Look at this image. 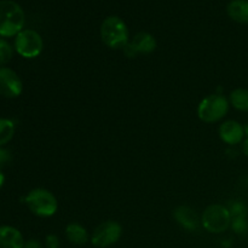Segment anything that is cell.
<instances>
[{
	"instance_id": "1",
	"label": "cell",
	"mask_w": 248,
	"mask_h": 248,
	"mask_svg": "<svg viewBox=\"0 0 248 248\" xmlns=\"http://www.w3.org/2000/svg\"><path fill=\"white\" fill-rule=\"evenodd\" d=\"M26 16L17 2L0 0V36L10 38L23 31Z\"/></svg>"
},
{
	"instance_id": "2",
	"label": "cell",
	"mask_w": 248,
	"mask_h": 248,
	"mask_svg": "<svg viewBox=\"0 0 248 248\" xmlns=\"http://www.w3.org/2000/svg\"><path fill=\"white\" fill-rule=\"evenodd\" d=\"M101 38L102 41L113 50H124L130 43L127 26L118 16H109L102 22Z\"/></svg>"
},
{
	"instance_id": "3",
	"label": "cell",
	"mask_w": 248,
	"mask_h": 248,
	"mask_svg": "<svg viewBox=\"0 0 248 248\" xmlns=\"http://www.w3.org/2000/svg\"><path fill=\"white\" fill-rule=\"evenodd\" d=\"M24 202L33 215L41 218L52 217L58 208L56 196L51 191L43 188H36L29 191L24 198Z\"/></svg>"
},
{
	"instance_id": "4",
	"label": "cell",
	"mask_w": 248,
	"mask_h": 248,
	"mask_svg": "<svg viewBox=\"0 0 248 248\" xmlns=\"http://www.w3.org/2000/svg\"><path fill=\"white\" fill-rule=\"evenodd\" d=\"M229 110V101L222 94H208L199 103L198 116L207 124L217 123L227 115Z\"/></svg>"
},
{
	"instance_id": "5",
	"label": "cell",
	"mask_w": 248,
	"mask_h": 248,
	"mask_svg": "<svg viewBox=\"0 0 248 248\" xmlns=\"http://www.w3.org/2000/svg\"><path fill=\"white\" fill-rule=\"evenodd\" d=\"M203 228L212 234H220L232 225L229 208L223 205H210L202 213Z\"/></svg>"
},
{
	"instance_id": "6",
	"label": "cell",
	"mask_w": 248,
	"mask_h": 248,
	"mask_svg": "<svg viewBox=\"0 0 248 248\" xmlns=\"http://www.w3.org/2000/svg\"><path fill=\"white\" fill-rule=\"evenodd\" d=\"M44 48L43 38L33 29H23L15 39V50L23 58H35Z\"/></svg>"
},
{
	"instance_id": "7",
	"label": "cell",
	"mask_w": 248,
	"mask_h": 248,
	"mask_svg": "<svg viewBox=\"0 0 248 248\" xmlns=\"http://www.w3.org/2000/svg\"><path fill=\"white\" fill-rule=\"evenodd\" d=\"M123 235V228L115 220L101 223L91 235V244L94 247L106 248L116 244Z\"/></svg>"
},
{
	"instance_id": "8",
	"label": "cell",
	"mask_w": 248,
	"mask_h": 248,
	"mask_svg": "<svg viewBox=\"0 0 248 248\" xmlns=\"http://www.w3.org/2000/svg\"><path fill=\"white\" fill-rule=\"evenodd\" d=\"M23 84L15 70L0 67V96L5 98H16L22 93Z\"/></svg>"
},
{
	"instance_id": "9",
	"label": "cell",
	"mask_w": 248,
	"mask_h": 248,
	"mask_svg": "<svg viewBox=\"0 0 248 248\" xmlns=\"http://www.w3.org/2000/svg\"><path fill=\"white\" fill-rule=\"evenodd\" d=\"M156 48V40L154 36L145 31L136 34L132 41L127 44L124 50L130 57H133L137 53H150Z\"/></svg>"
},
{
	"instance_id": "10",
	"label": "cell",
	"mask_w": 248,
	"mask_h": 248,
	"mask_svg": "<svg viewBox=\"0 0 248 248\" xmlns=\"http://www.w3.org/2000/svg\"><path fill=\"white\" fill-rule=\"evenodd\" d=\"M219 137L223 142L230 145H236L242 142L245 137V128L235 120H228L219 127Z\"/></svg>"
},
{
	"instance_id": "11",
	"label": "cell",
	"mask_w": 248,
	"mask_h": 248,
	"mask_svg": "<svg viewBox=\"0 0 248 248\" xmlns=\"http://www.w3.org/2000/svg\"><path fill=\"white\" fill-rule=\"evenodd\" d=\"M24 240L18 229L10 225L0 227V248H23Z\"/></svg>"
},
{
	"instance_id": "12",
	"label": "cell",
	"mask_w": 248,
	"mask_h": 248,
	"mask_svg": "<svg viewBox=\"0 0 248 248\" xmlns=\"http://www.w3.org/2000/svg\"><path fill=\"white\" fill-rule=\"evenodd\" d=\"M174 218L179 225L186 230H195L199 224V217L194 210L188 206H179L173 212Z\"/></svg>"
},
{
	"instance_id": "13",
	"label": "cell",
	"mask_w": 248,
	"mask_h": 248,
	"mask_svg": "<svg viewBox=\"0 0 248 248\" xmlns=\"http://www.w3.org/2000/svg\"><path fill=\"white\" fill-rule=\"evenodd\" d=\"M227 12L232 21L248 24V0H232L228 4Z\"/></svg>"
},
{
	"instance_id": "14",
	"label": "cell",
	"mask_w": 248,
	"mask_h": 248,
	"mask_svg": "<svg viewBox=\"0 0 248 248\" xmlns=\"http://www.w3.org/2000/svg\"><path fill=\"white\" fill-rule=\"evenodd\" d=\"M65 235L70 244L75 246H84L89 241V234L86 229L79 223H69L65 228Z\"/></svg>"
},
{
	"instance_id": "15",
	"label": "cell",
	"mask_w": 248,
	"mask_h": 248,
	"mask_svg": "<svg viewBox=\"0 0 248 248\" xmlns=\"http://www.w3.org/2000/svg\"><path fill=\"white\" fill-rule=\"evenodd\" d=\"M229 102L235 109L240 111H248V90L235 89L229 96Z\"/></svg>"
},
{
	"instance_id": "16",
	"label": "cell",
	"mask_w": 248,
	"mask_h": 248,
	"mask_svg": "<svg viewBox=\"0 0 248 248\" xmlns=\"http://www.w3.org/2000/svg\"><path fill=\"white\" fill-rule=\"evenodd\" d=\"M15 135V124L9 119L0 118V147L12 140Z\"/></svg>"
},
{
	"instance_id": "17",
	"label": "cell",
	"mask_w": 248,
	"mask_h": 248,
	"mask_svg": "<svg viewBox=\"0 0 248 248\" xmlns=\"http://www.w3.org/2000/svg\"><path fill=\"white\" fill-rule=\"evenodd\" d=\"M14 50L11 45L4 39H0V65H5L11 61Z\"/></svg>"
},
{
	"instance_id": "18",
	"label": "cell",
	"mask_w": 248,
	"mask_h": 248,
	"mask_svg": "<svg viewBox=\"0 0 248 248\" xmlns=\"http://www.w3.org/2000/svg\"><path fill=\"white\" fill-rule=\"evenodd\" d=\"M232 228L237 234H245L248 230V223L246 217L232 218Z\"/></svg>"
},
{
	"instance_id": "19",
	"label": "cell",
	"mask_w": 248,
	"mask_h": 248,
	"mask_svg": "<svg viewBox=\"0 0 248 248\" xmlns=\"http://www.w3.org/2000/svg\"><path fill=\"white\" fill-rule=\"evenodd\" d=\"M10 160H11V155H10V153L7 152L6 149L0 148V169H1L2 166H5Z\"/></svg>"
},
{
	"instance_id": "20",
	"label": "cell",
	"mask_w": 248,
	"mask_h": 248,
	"mask_svg": "<svg viewBox=\"0 0 248 248\" xmlns=\"http://www.w3.org/2000/svg\"><path fill=\"white\" fill-rule=\"evenodd\" d=\"M58 245H60V242H58L57 236H55V235H48L46 237V246H47V248H58Z\"/></svg>"
},
{
	"instance_id": "21",
	"label": "cell",
	"mask_w": 248,
	"mask_h": 248,
	"mask_svg": "<svg viewBox=\"0 0 248 248\" xmlns=\"http://www.w3.org/2000/svg\"><path fill=\"white\" fill-rule=\"evenodd\" d=\"M23 248H43V247H41L40 242L36 241V240H29L28 242H24Z\"/></svg>"
},
{
	"instance_id": "22",
	"label": "cell",
	"mask_w": 248,
	"mask_h": 248,
	"mask_svg": "<svg viewBox=\"0 0 248 248\" xmlns=\"http://www.w3.org/2000/svg\"><path fill=\"white\" fill-rule=\"evenodd\" d=\"M242 150H244V154L248 157V137L246 138V140L244 142V145H242Z\"/></svg>"
},
{
	"instance_id": "23",
	"label": "cell",
	"mask_w": 248,
	"mask_h": 248,
	"mask_svg": "<svg viewBox=\"0 0 248 248\" xmlns=\"http://www.w3.org/2000/svg\"><path fill=\"white\" fill-rule=\"evenodd\" d=\"M4 182H5V176L1 171H0V188L4 186Z\"/></svg>"
}]
</instances>
